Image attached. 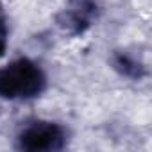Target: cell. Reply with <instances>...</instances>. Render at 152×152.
<instances>
[{
    "mask_svg": "<svg viewBox=\"0 0 152 152\" xmlns=\"http://www.w3.org/2000/svg\"><path fill=\"white\" fill-rule=\"evenodd\" d=\"M47 88V75L38 63L27 57L15 59L0 68V99L31 100Z\"/></svg>",
    "mask_w": 152,
    "mask_h": 152,
    "instance_id": "obj_1",
    "label": "cell"
},
{
    "mask_svg": "<svg viewBox=\"0 0 152 152\" xmlns=\"http://www.w3.org/2000/svg\"><path fill=\"white\" fill-rule=\"evenodd\" d=\"M99 15L97 0H66L64 7L56 15V25L68 36H79L97 22Z\"/></svg>",
    "mask_w": 152,
    "mask_h": 152,
    "instance_id": "obj_3",
    "label": "cell"
},
{
    "mask_svg": "<svg viewBox=\"0 0 152 152\" xmlns=\"http://www.w3.org/2000/svg\"><path fill=\"white\" fill-rule=\"evenodd\" d=\"M68 143V132L61 124L34 120L16 136V148L25 152H57Z\"/></svg>",
    "mask_w": 152,
    "mask_h": 152,
    "instance_id": "obj_2",
    "label": "cell"
},
{
    "mask_svg": "<svg viewBox=\"0 0 152 152\" xmlns=\"http://www.w3.org/2000/svg\"><path fill=\"white\" fill-rule=\"evenodd\" d=\"M111 64L120 75H124L127 79H132V81L143 79L147 73V68H145V63L141 61V57L131 50H115L111 56Z\"/></svg>",
    "mask_w": 152,
    "mask_h": 152,
    "instance_id": "obj_4",
    "label": "cell"
},
{
    "mask_svg": "<svg viewBox=\"0 0 152 152\" xmlns=\"http://www.w3.org/2000/svg\"><path fill=\"white\" fill-rule=\"evenodd\" d=\"M7 36H9V29H7V22L6 18L0 15V56H4L6 47H7Z\"/></svg>",
    "mask_w": 152,
    "mask_h": 152,
    "instance_id": "obj_5",
    "label": "cell"
}]
</instances>
